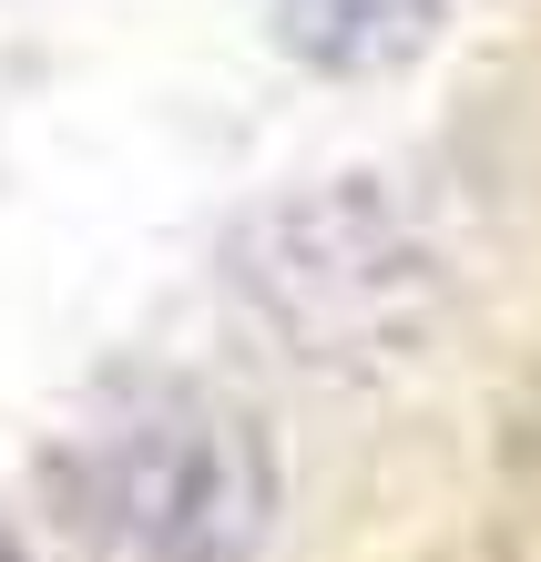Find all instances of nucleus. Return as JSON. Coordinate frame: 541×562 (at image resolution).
I'll list each match as a JSON object with an SVG mask.
<instances>
[{
  "mask_svg": "<svg viewBox=\"0 0 541 562\" xmlns=\"http://www.w3.org/2000/svg\"><path fill=\"white\" fill-rule=\"evenodd\" d=\"M0 562H31V552H21V532H11V521H0Z\"/></svg>",
  "mask_w": 541,
  "mask_h": 562,
  "instance_id": "7ed1b4c3",
  "label": "nucleus"
},
{
  "mask_svg": "<svg viewBox=\"0 0 541 562\" xmlns=\"http://www.w3.org/2000/svg\"><path fill=\"white\" fill-rule=\"evenodd\" d=\"M52 502L92 562H246L277 521V450L205 379H103L52 440Z\"/></svg>",
  "mask_w": 541,
  "mask_h": 562,
  "instance_id": "f257e3e1",
  "label": "nucleus"
},
{
  "mask_svg": "<svg viewBox=\"0 0 541 562\" xmlns=\"http://www.w3.org/2000/svg\"><path fill=\"white\" fill-rule=\"evenodd\" d=\"M266 31L307 61V72H398L429 52L439 0H266Z\"/></svg>",
  "mask_w": 541,
  "mask_h": 562,
  "instance_id": "f03ea898",
  "label": "nucleus"
}]
</instances>
